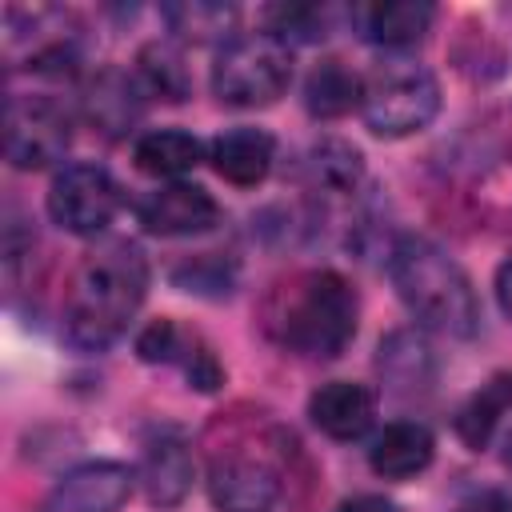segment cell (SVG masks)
<instances>
[{
	"instance_id": "obj_1",
	"label": "cell",
	"mask_w": 512,
	"mask_h": 512,
	"mask_svg": "<svg viewBox=\"0 0 512 512\" xmlns=\"http://www.w3.org/2000/svg\"><path fill=\"white\" fill-rule=\"evenodd\" d=\"M148 292V264L144 252L128 240L96 248L72 276L68 300H64V336L80 352L108 348Z\"/></svg>"
},
{
	"instance_id": "obj_2",
	"label": "cell",
	"mask_w": 512,
	"mask_h": 512,
	"mask_svg": "<svg viewBox=\"0 0 512 512\" xmlns=\"http://www.w3.org/2000/svg\"><path fill=\"white\" fill-rule=\"evenodd\" d=\"M388 276H392L400 300L408 304V312L420 324H428L444 336H460V340L476 332L480 304H476L472 280L432 240L400 236L392 256H388Z\"/></svg>"
},
{
	"instance_id": "obj_3",
	"label": "cell",
	"mask_w": 512,
	"mask_h": 512,
	"mask_svg": "<svg viewBox=\"0 0 512 512\" xmlns=\"http://www.w3.org/2000/svg\"><path fill=\"white\" fill-rule=\"evenodd\" d=\"M276 340L300 356H336L356 336V292L340 272H308L272 312Z\"/></svg>"
},
{
	"instance_id": "obj_4",
	"label": "cell",
	"mask_w": 512,
	"mask_h": 512,
	"mask_svg": "<svg viewBox=\"0 0 512 512\" xmlns=\"http://www.w3.org/2000/svg\"><path fill=\"white\" fill-rule=\"evenodd\" d=\"M292 80V52L272 32H244L220 44L212 60V92L236 108L272 104Z\"/></svg>"
},
{
	"instance_id": "obj_5",
	"label": "cell",
	"mask_w": 512,
	"mask_h": 512,
	"mask_svg": "<svg viewBox=\"0 0 512 512\" xmlns=\"http://www.w3.org/2000/svg\"><path fill=\"white\" fill-rule=\"evenodd\" d=\"M440 108L436 76L412 60H388L364 80V124L376 136H412Z\"/></svg>"
},
{
	"instance_id": "obj_6",
	"label": "cell",
	"mask_w": 512,
	"mask_h": 512,
	"mask_svg": "<svg viewBox=\"0 0 512 512\" xmlns=\"http://www.w3.org/2000/svg\"><path fill=\"white\" fill-rule=\"evenodd\" d=\"M80 24L60 8H8L4 12V52L24 60L32 72H68L80 60Z\"/></svg>"
},
{
	"instance_id": "obj_7",
	"label": "cell",
	"mask_w": 512,
	"mask_h": 512,
	"mask_svg": "<svg viewBox=\"0 0 512 512\" xmlns=\"http://www.w3.org/2000/svg\"><path fill=\"white\" fill-rule=\"evenodd\" d=\"M72 124L68 112L48 96H8L4 104V156L32 172L48 168L68 152Z\"/></svg>"
},
{
	"instance_id": "obj_8",
	"label": "cell",
	"mask_w": 512,
	"mask_h": 512,
	"mask_svg": "<svg viewBox=\"0 0 512 512\" xmlns=\"http://www.w3.org/2000/svg\"><path fill=\"white\" fill-rule=\"evenodd\" d=\"M120 212V184L100 164H68L48 188V216L72 236H96Z\"/></svg>"
},
{
	"instance_id": "obj_9",
	"label": "cell",
	"mask_w": 512,
	"mask_h": 512,
	"mask_svg": "<svg viewBox=\"0 0 512 512\" xmlns=\"http://www.w3.org/2000/svg\"><path fill=\"white\" fill-rule=\"evenodd\" d=\"M132 492V472L116 460H92L56 480L44 512H116Z\"/></svg>"
},
{
	"instance_id": "obj_10",
	"label": "cell",
	"mask_w": 512,
	"mask_h": 512,
	"mask_svg": "<svg viewBox=\"0 0 512 512\" xmlns=\"http://www.w3.org/2000/svg\"><path fill=\"white\" fill-rule=\"evenodd\" d=\"M136 220L152 236H196L220 220V204L196 184H168L140 200Z\"/></svg>"
},
{
	"instance_id": "obj_11",
	"label": "cell",
	"mask_w": 512,
	"mask_h": 512,
	"mask_svg": "<svg viewBox=\"0 0 512 512\" xmlns=\"http://www.w3.org/2000/svg\"><path fill=\"white\" fill-rule=\"evenodd\" d=\"M208 496L220 512H272L280 480L264 460L220 456L208 472Z\"/></svg>"
},
{
	"instance_id": "obj_12",
	"label": "cell",
	"mask_w": 512,
	"mask_h": 512,
	"mask_svg": "<svg viewBox=\"0 0 512 512\" xmlns=\"http://www.w3.org/2000/svg\"><path fill=\"white\" fill-rule=\"evenodd\" d=\"M308 416L312 424L332 436V440H356L372 428V416H376V396L372 388L364 384H352V380H332V384H320L308 400Z\"/></svg>"
},
{
	"instance_id": "obj_13",
	"label": "cell",
	"mask_w": 512,
	"mask_h": 512,
	"mask_svg": "<svg viewBox=\"0 0 512 512\" xmlns=\"http://www.w3.org/2000/svg\"><path fill=\"white\" fill-rule=\"evenodd\" d=\"M352 24L360 28V36L368 44L412 48L432 28V4H424V0H376V4H360L352 12Z\"/></svg>"
},
{
	"instance_id": "obj_14",
	"label": "cell",
	"mask_w": 512,
	"mask_h": 512,
	"mask_svg": "<svg viewBox=\"0 0 512 512\" xmlns=\"http://www.w3.org/2000/svg\"><path fill=\"white\" fill-rule=\"evenodd\" d=\"M432 452H436V440H432V432L424 424L396 420L372 440L368 464L384 480H408V476H416V472H424L432 464Z\"/></svg>"
},
{
	"instance_id": "obj_15",
	"label": "cell",
	"mask_w": 512,
	"mask_h": 512,
	"mask_svg": "<svg viewBox=\"0 0 512 512\" xmlns=\"http://www.w3.org/2000/svg\"><path fill=\"white\" fill-rule=\"evenodd\" d=\"M272 156H276V144L264 128H228L212 140V152H208L212 168L240 188L260 184L272 168Z\"/></svg>"
},
{
	"instance_id": "obj_16",
	"label": "cell",
	"mask_w": 512,
	"mask_h": 512,
	"mask_svg": "<svg viewBox=\"0 0 512 512\" xmlns=\"http://www.w3.org/2000/svg\"><path fill=\"white\" fill-rule=\"evenodd\" d=\"M140 488L148 496V504L156 508H172L188 496L192 488V456L184 448V440L176 436H160L144 448L140 460Z\"/></svg>"
},
{
	"instance_id": "obj_17",
	"label": "cell",
	"mask_w": 512,
	"mask_h": 512,
	"mask_svg": "<svg viewBox=\"0 0 512 512\" xmlns=\"http://www.w3.org/2000/svg\"><path fill=\"white\" fill-rule=\"evenodd\" d=\"M84 108H88V120L108 132V136H120L136 124L140 116V88L116 72V68H104L92 84H88V96H84Z\"/></svg>"
},
{
	"instance_id": "obj_18",
	"label": "cell",
	"mask_w": 512,
	"mask_h": 512,
	"mask_svg": "<svg viewBox=\"0 0 512 512\" xmlns=\"http://www.w3.org/2000/svg\"><path fill=\"white\" fill-rule=\"evenodd\" d=\"M360 100H364V80L340 60H320L304 84V104L320 120H336L352 112Z\"/></svg>"
},
{
	"instance_id": "obj_19",
	"label": "cell",
	"mask_w": 512,
	"mask_h": 512,
	"mask_svg": "<svg viewBox=\"0 0 512 512\" xmlns=\"http://www.w3.org/2000/svg\"><path fill=\"white\" fill-rule=\"evenodd\" d=\"M136 168L148 176H184L200 164V140L184 128H160L136 140Z\"/></svg>"
},
{
	"instance_id": "obj_20",
	"label": "cell",
	"mask_w": 512,
	"mask_h": 512,
	"mask_svg": "<svg viewBox=\"0 0 512 512\" xmlns=\"http://www.w3.org/2000/svg\"><path fill=\"white\" fill-rule=\"evenodd\" d=\"M376 364L396 392H416V388H428L432 380V348L416 332H392L380 344Z\"/></svg>"
},
{
	"instance_id": "obj_21",
	"label": "cell",
	"mask_w": 512,
	"mask_h": 512,
	"mask_svg": "<svg viewBox=\"0 0 512 512\" xmlns=\"http://www.w3.org/2000/svg\"><path fill=\"white\" fill-rule=\"evenodd\" d=\"M508 408H512V376H496V380H488V384L464 404V412L456 416V432H460L472 448H480V444L492 436L496 420H500Z\"/></svg>"
},
{
	"instance_id": "obj_22",
	"label": "cell",
	"mask_w": 512,
	"mask_h": 512,
	"mask_svg": "<svg viewBox=\"0 0 512 512\" xmlns=\"http://www.w3.org/2000/svg\"><path fill=\"white\" fill-rule=\"evenodd\" d=\"M164 20L184 40H212V36H224L236 24V8L232 4H212V0H184V4H168Z\"/></svg>"
},
{
	"instance_id": "obj_23",
	"label": "cell",
	"mask_w": 512,
	"mask_h": 512,
	"mask_svg": "<svg viewBox=\"0 0 512 512\" xmlns=\"http://www.w3.org/2000/svg\"><path fill=\"white\" fill-rule=\"evenodd\" d=\"M140 88L164 100H184L188 96V68L168 44H148L140 52Z\"/></svg>"
},
{
	"instance_id": "obj_24",
	"label": "cell",
	"mask_w": 512,
	"mask_h": 512,
	"mask_svg": "<svg viewBox=\"0 0 512 512\" xmlns=\"http://www.w3.org/2000/svg\"><path fill=\"white\" fill-rule=\"evenodd\" d=\"M264 20H268V32L284 44L288 40H316L328 28V12L316 4H272L264 12Z\"/></svg>"
},
{
	"instance_id": "obj_25",
	"label": "cell",
	"mask_w": 512,
	"mask_h": 512,
	"mask_svg": "<svg viewBox=\"0 0 512 512\" xmlns=\"http://www.w3.org/2000/svg\"><path fill=\"white\" fill-rule=\"evenodd\" d=\"M312 172L320 184H328L336 192H352L360 180V152L340 140H324L312 148Z\"/></svg>"
},
{
	"instance_id": "obj_26",
	"label": "cell",
	"mask_w": 512,
	"mask_h": 512,
	"mask_svg": "<svg viewBox=\"0 0 512 512\" xmlns=\"http://www.w3.org/2000/svg\"><path fill=\"white\" fill-rule=\"evenodd\" d=\"M136 352H140L144 360H176V352H184L176 324H172V320L148 324V328L140 332V340H136Z\"/></svg>"
},
{
	"instance_id": "obj_27",
	"label": "cell",
	"mask_w": 512,
	"mask_h": 512,
	"mask_svg": "<svg viewBox=\"0 0 512 512\" xmlns=\"http://www.w3.org/2000/svg\"><path fill=\"white\" fill-rule=\"evenodd\" d=\"M460 512H512V496H504V492H480L468 504H460Z\"/></svg>"
},
{
	"instance_id": "obj_28",
	"label": "cell",
	"mask_w": 512,
	"mask_h": 512,
	"mask_svg": "<svg viewBox=\"0 0 512 512\" xmlns=\"http://www.w3.org/2000/svg\"><path fill=\"white\" fill-rule=\"evenodd\" d=\"M336 512H396V504L384 500V496H352V500H344Z\"/></svg>"
},
{
	"instance_id": "obj_29",
	"label": "cell",
	"mask_w": 512,
	"mask_h": 512,
	"mask_svg": "<svg viewBox=\"0 0 512 512\" xmlns=\"http://www.w3.org/2000/svg\"><path fill=\"white\" fill-rule=\"evenodd\" d=\"M496 300H500V308H504V316H512V256L500 264V272H496Z\"/></svg>"
},
{
	"instance_id": "obj_30",
	"label": "cell",
	"mask_w": 512,
	"mask_h": 512,
	"mask_svg": "<svg viewBox=\"0 0 512 512\" xmlns=\"http://www.w3.org/2000/svg\"><path fill=\"white\" fill-rule=\"evenodd\" d=\"M504 464H508V472H512V432H508V440H504Z\"/></svg>"
}]
</instances>
